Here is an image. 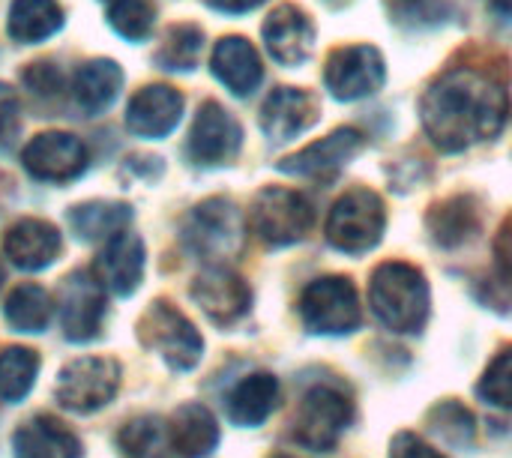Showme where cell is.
<instances>
[{
    "label": "cell",
    "instance_id": "1",
    "mask_svg": "<svg viewBox=\"0 0 512 458\" xmlns=\"http://www.w3.org/2000/svg\"><path fill=\"white\" fill-rule=\"evenodd\" d=\"M420 117L435 147L459 153L504 129L510 117V93L492 72L453 66L426 90Z\"/></svg>",
    "mask_w": 512,
    "mask_h": 458
},
{
    "label": "cell",
    "instance_id": "2",
    "mask_svg": "<svg viewBox=\"0 0 512 458\" xmlns=\"http://www.w3.org/2000/svg\"><path fill=\"white\" fill-rule=\"evenodd\" d=\"M369 303L375 318L393 333H417L429 318V285L426 276L405 264L387 261L372 273Z\"/></svg>",
    "mask_w": 512,
    "mask_h": 458
},
{
    "label": "cell",
    "instance_id": "3",
    "mask_svg": "<svg viewBox=\"0 0 512 458\" xmlns=\"http://www.w3.org/2000/svg\"><path fill=\"white\" fill-rule=\"evenodd\" d=\"M354 420V402L333 384L312 387L294 417V441L312 453H333Z\"/></svg>",
    "mask_w": 512,
    "mask_h": 458
},
{
    "label": "cell",
    "instance_id": "4",
    "mask_svg": "<svg viewBox=\"0 0 512 458\" xmlns=\"http://www.w3.org/2000/svg\"><path fill=\"white\" fill-rule=\"evenodd\" d=\"M384 225H387L384 201L369 189H351L333 204L324 231L333 249L348 255H363L381 243Z\"/></svg>",
    "mask_w": 512,
    "mask_h": 458
},
{
    "label": "cell",
    "instance_id": "5",
    "mask_svg": "<svg viewBox=\"0 0 512 458\" xmlns=\"http://www.w3.org/2000/svg\"><path fill=\"white\" fill-rule=\"evenodd\" d=\"M300 318L309 333L321 336H345L354 333L363 321L357 288L351 279L342 276H324L306 285L300 294Z\"/></svg>",
    "mask_w": 512,
    "mask_h": 458
},
{
    "label": "cell",
    "instance_id": "6",
    "mask_svg": "<svg viewBox=\"0 0 512 458\" xmlns=\"http://www.w3.org/2000/svg\"><path fill=\"white\" fill-rule=\"evenodd\" d=\"M315 222V210L306 201V195L282 186H267L255 195L252 210H249V225L252 231L267 243V246H291L309 234Z\"/></svg>",
    "mask_w": 512,
    "mask_h": 458
},
{
    "label": "cell",
    "instance_id": "7",
    "mask_svg": "<svg viewBox=\"0 0 512 458\" xmlns=\"http://www.w3.org/2000/svg\"><path fill=\"white\" fill-rule=\"evenodd\" d=\"M138 339L162 354V360L177 369V372H189L198 366L201 354H204V342H201V333L195 330V324L180 312L174 309L171 303H153L147 309V315L141 318L138 324Z\"/></svg>",
    "mask_w": 512,
    "mask_h": 458
},
{
    "label": "cell",
    "instance_id": "8",
    "mask_svg": "<svg viewBox=\"0 0 512 458\" xmlns=\"http://www.w3.org/2000/svg\"><path fill=\"white\" fill-rule=\"evenodd\" d=\"M183 240L207 261L231 258L243 246V219L228 198H210L186 216Z\"/></svg>",
    "mask_w": 512,
    "mask_h": 458
},
{
    "label": "cell",
    "instance_id": "9",
    "mask_svg": "<svg viewBox=\"0 0 512 458\" xmlns=\"http://www.w3.org/2000/svg\"><path fill=\"white\" fill-rule=\"evenodd\" d=\"M120 387V366L111 357H81L69 363L57 378V402L75 414L105 408Z\"/></svg>",
    "mask_w": 512,
    "mask_h": 458
},
{
    "label": "cell",
    "instance_id": "10",
    "mask_svg": "<svg viewBox=\"0 0 512 458\" xmlns=\"http://www.w3.org/2000/svg\"><path fill=\"white\" fill-rule=\"evenodd\" d=\"M387 78L384 57L375 45H345L327 57L324 84L342 102H357L381 90Z\"/></svg>",
    "mask_w": 512,
    "mask_h": 458
},
{
    "label": "cell",
    "instance_id": "11",
    "mask_svg": "<svg viewBox=\"0 0 512 458\" xmlns=\"http://www.w3.org/2000/svg\"><path fill=\"white\" fill-rule=\"evenodd\" d=\"M243 144V129L219 102H204L189 132V156L198 165H228Z\"/></svg>",
    "mask_w": 512,
    "mask_h": 458
},
{
    "label": "cell",
    "instance_id": "12",
    "mask_svg": "<svg viewBox=\"0 0 512 458\" xmlns=\"http://www.w3.org/2000/svg\"><path fill=\"white\" fill-rule=\"evenodd\" d=\"M21 162L36 180L66 183L87 168V147L69 132H42L21 150Z\"/></svg>",
    "mask_w": 512,
    "mask_h": 458
},
{
    "label": "cell",
    "instance_id": "13",
    "mask_svg": "<svg viewBox=\"0 0 512 458\" xmlns=\"http://www.w3.org/2000/svg\"><path fill=\"white\" fill-rule=\"evenodd\" d=\"M105 315V297L96 276L75 270L60 282V324L66 339L87 342L99 333Z\"/></svg>",
    "mask_w": 512,
    "mask_h": 458
},
{
    "label": "cell",
    "instance_id": "14",
    "mask_svg": "<svg viewBox=\"0 0 512 458\" xmlns=\"http://www.w3.org/2000/svg\"><path fill=\"white\" fill-rule=\"evenodd\" d=\"M366 138L360 129L342 126L336 132H330L327 138L309 144L306 150L288 156L285 162H279V171L285 174H297V177H315V180H330L336 177L360 150H363Z\"/></svg>",
    "mask_w": 512,
    "mask_h": 458
},
{
    "label": "cell",
    "instance_id": "15",
    "mask_svg": "<svg viewBox=\"0 0 512 458\" xmlns=\"http://www.w3.org/2000/svg\"><path fill=\"white\" fill-rule=\"evenodd\" d=\"M192 300L204 309V315L213 324L228 327L249 312L252 291L237 273L225 267H210L192 282Z\"/></svg>",
    "mask_w": 512,
    "mask_h": 458
},
{
    "label": "cell",
    "instance_id": "16",
    "mask_svg": "<svg viewBox=\"0 0 512 458\" xmlns=\"http://www.w3.org/2000/svg\"><path fill=\"white\" fill-rule=\"evenodd\" d=\"M318 117H321V102L315 93L297 87H279L267 96L261 108V129L270 141L282 144L312 129Z\"/></svg>",
    "mask_w": 512,
    "mask_h": 458
},
{
    "label": "cell",
    "instance_id": "17",
    "mask_svg": "<svg viewBox=\"0 0 512 458\" xmlns=\"http://www.w3.org/2000/svg\"><path fill=\"white\" fill-rule=\"evenodd\" d=\"M264 45L276 63L300 66L315 48V24L294 3H282L264 21Z\"/></svg>",
    "mask_w": 512,
    "mask_h": 458
},
{
    "label": "cell",
    "instance_id": "18",
    "mask_svg": "<svg viewBox=\"0 0 512 458\" xmlns=\"http://www.w3.org/2000/svg\"><path fill=\"white\" fill-rule=\"evenodd\" d=\"M183 117V96L168 84H150L138 90L126 108V126L138 138H165Z\"/></svg>",
    "mask_w": 512,
    "mask_h": 458
},
{
    "label": "cell",
    "instance_id": "19",
    "mask_svg": "<svg viewBox=\"0 0 512 458\" xmlns=\"http://www.w3.org/2000/svg\"><path fill=\"white\" fill-rule=\"evenodd\" d=\"M93 276L117 297H129L144 276V243L135 234H117L105 243L93 264Z\"/></svg>",
    "mask_w": 512,
    "mask_h": 458
},
{
    "label": "cell",
    "instance_id": "20",
    "mask_svg": "<svg viewBox=\"0 0 512 458\" xmlns=\"http://www.w3.org/2000/svg\"><path fill=\"white\" fill-rule=\"evenodd\" d=\"M213 75L234 93V96H252L264 78V66L261 57L255 51V45L243 36H225L216 42L213 48V60H210Z\"/></svg>",
    "mask_w": 512,
    "mask_h": 458
},
{
    "label": "cell",
    "instance_id": "21",
    "mask_svg": "<svg viewBox=\"0 0 512 458\" xmlns=\"http://www.w3.org/2000/svg\"><path fill=\"white\" fill-rule=\"evenodd\" d=\"M3 252L21 270H42L60 255V234L51 222L21 219L6 231Z\"/></svg>",
    "mask_w": 512,
    "mask_h": 458
},
{
    "label": "cell",
    "instance_id": "22",
    "mask_svg": "<svg viewBox=\"0 0 512 458\" xmlns=\"http://www.w3.org/2000/svg\"><path fill=\"white\" fill-rule=\"evenodd\" d=\"M15 458H81V441L54 417L39 414L12 435Z\"/></svg>",
    "mask_w": 512,
    "mask_h": 458
},
{
    "label": "cell",
    "instance_id": "23",
    "mask_svg": "<svg viewBox=\"0 0 512 458\" xmlns=\"http://www.w3.org/2000/svg\"><path fill=\"white\" fill-rule=\"evenodd\" d=\"M168 444L180 458L210 456L219 444V426L204 405H183L168 423Z\"/></svg>",
    "mask_w": 512,
    "mask_h": 458
},
{
    "label": "cell",
    "instance_id": "24",
    "mask_svg": "<svg viewBox=\"0 0 512 458\" xmlns=\"http://www.w3.org/2000/svg\"><path fill=\"white\" fill-rule=\"evenodd\" d=\"M429 234L435 237L438 246L444 249H456L462 243H468L477 231H480V204L471 195H453L441 204L432 207L429 213Z\"/></svg>",
    "mask_w": 512,
    "mask_h": 458
},
{
    "label": "cell",
    "instance_id": "25",
    "mask_svg": "<svg viewBox=\"0 0 512 458\" xmlns=\"http://www.w3.org/2000/svg\"><path fill=\"white\" fill-rule=\"evenodd\" d=\"M228 417L237 426H261L279 405V381L267 372L243 378L228 393Z\"/></svg>",
    "mask_w": 512,
    "mask_h": 458
},
{
    "label": "cell",
    "instance_id": "26",
    "mask_svg": "<svg viewBox=\"0 0 512 458\" xmlns=\"http://www.w3.org/2000/svg\"><path fill=\"white\" fill-rule=\"evenodd\" d=\"M120 84H123V69L120 63L114 60H90L84 63L75 78H72V93H75V102L87 111V114H99L105 111L117 93H120Z\"/></svg>",
    "mask_w": 512,
    "mask_h": 458
},
{
    "label": "cell",
    "instance_id": "27",
    "mask_svg": "<svg viewBox=\"0 0 512 458\" xmlns=\"http://www.w3.org/2000/svg\"><path fill=\"white\" fill-rule=\"evenodd\" d=\"M63 27V9L57 0H12L6 30L15 42L36 45Z\"/></svg>",
    "mask_w": 512,
    "mask_h": 458
},
{
    "label": "cell",
    "instance_id": "28",
    "mask_svg": "<svg viewBox=\"0 0 512 458\" xmlns=\"http://www.w3.org/2000/svg\"><path fill=\"white\" fill-rule=\"evenodd\" d=\"M66 219L81 240H111L123 234V228L132 219V210L129 204H117V201H90L72 207Z\"/></svg>",
    "mask_w": 512,
    "mask_h": 458
},
{
    "label": "cell",
    "instance_id": "29",
    "mask_svg": "<svg viewBox=\"0 0 512 458\" xmlns=\"http://www.w3.org/2000/svg\"><path fill=\"white\" fill-rule=\"evenodd\" d=\"M6 321L21 333H42L51 321V297L39 285H18L6 297Z\"/></svg>",
    "mask_w": 512,
    "mask_h": 458
},
{
    "label": "cell",
    "instance_id": "30",
    "mask_svg": "<svg viewBox=\"0 0 512 458\" xmlns=\"http://www.w3.org/2000/svg\"><path fill=\"white\" fill-rule=\"evenodd\" d=\"M201 48H204L201 27H195V24H174L165 33L162 48L156 51V63L162 69H171V72H186V69H195V63L201 57Z\"/></svg>",
    "mask_w": 512,
    "mask_h": 458
},
{
    "label": "cell",
    "instance_id": "31",
    "mask_svg": "<svg viewBox=\"0 0 512 458\" xmlns=\"http://www.w3.org/2000/svg\"><path fill=\"white\" fill-rule=\"evenodd\" d=\"M39 372V357L30 348H9L0 354V399L18 402L30 393Z\"/></svg>",
    "mask_w": 512,
    "mask_h": 458
},
{
    "label": "cell",
    "instance_id": "32",
    "mask_svg": "<svg viewBox=\"0 0 512 458\" xmlns=\"http://www.w3.org/2000/svg\"><path fill=\"white\" fill-rule=\"evenodd\" d=\"M108 24L126 42H141L150 36V30L156 24V6L150 0H111Z\"/></svg>",
    "mask_w": 512,
    "mask_h": 458
},
{
    "label": "cell",
    "instance_id": "33",
    "mask_svg": "<svg viewBox=\"0 0 512 458\" xmlns=\"http://www.w3.org/2000/svg\"><path fill=\"white\" fill-rule=\"evenodd\" d=\"M165 438H168V429L162 426L159 417H138L120 429L117 447H120L123 458H153Z\"/></svg>",
    "mask_w": 512,
    "mask_h": 458
},
{
    "label": "cell",
    "instance_id": "34",
    "mask_svg": "<svg viewBox=\"0 0 512 458\" xmlns=\"http://www.w3.org/2000/svg\"><path fill=\"white\" fill-rule=\"evenodd\" d=\"M432 429L441 435V441L456 444V447H468L474 441V417L468 408H462L459 402H444L429 414Z\"/></svg>",
    "mask_w": 512,
    "mask_h": 458
},
{
    "label": "cell",
    "instance_id": "35",
    "mask_svg": "<svg viewBox=\"0 0 512 458\" xmlns=\"http://www.w3.org/2000/svg\"><path fill=\"white\" fill-rule=\"evenodd\" d=\"M477 393L483 402L512 411V345L504 348L501 354H495V360L489 363Z\"/></svg>",
    "mask_w": 512,
    "mask_h": 458
},
{
    "label": "cell",
    "instance_id": "36",
    "mask_svg": "<svg viewBox=\"0 0 512 458\" xmlns=\"http://www.w3.org/2000/svg\"><path fill=\"white\" fill-rule=\"evenodd\" d=\"M390 12L396 24L423 30V27H438L447 18L450 3L447 0H390Z\"/></svg>",
    "mask_w": 512,
    "mask_h": 458
},
{
    "label": "cell",
    "instance_id": "37",
    "mask_svg": "<svg viewBox=\"0 0 512 458\" xmlns=\"http://www.w3.org/2000/svg\"><path fill=\"white\" fill-rule=\"evenodd\" d=\"M21 81H24L36 96H54V93L63 87V75H60V69H57L54 63H48V60H36V63H30V66L24 69Z\"/></svg>",
    "mask_w": 512,
    "mask_h": 458
},
{
    "label": "cell",
    "instance_id": "38",
    "mask_svg": "<svg viewBox=\"0 0 512 458\" xmlns=\"http://www.w3.org/2000/svg\"><path fill=\"white\" fill-rule=\"evenodd\" d=\"M18 120H21V105H18V93L0 81V141L15 138L18 132Z\"/></svg>",
    "mask_w": 512,
    "mask_h": 458
},
{
    "label": "cell",
    "instance_id": "39",
    "mask_svg": "<svg viewBox=\"0 0 512 458\" xmlns=\"http://www.w3.org/2000/svg\"><path fill=\"white\" fill-rule=\"evenodd\" d=\"M390 458H447L435 447H429L420 435L414 432H399L390 444Z\"/></svg>",
    "mask_w": 512,
    "mask_h": 458
},
{
    "label": "cell",
    "instance_id": "40",
    "mask_svg": "<svg viewBox=\"0 0 512 458\" xmlns=\"http://www.w3.org/2000/svg\"><path fill=\"white\" fill-rule=\"evenodd\" d=\"M495 267H498L501 285H507L512 291V219H507V225L501 228L495 240Z\"/></svg>",
    "mask_w": 512,
    "mask_h": 458
},
{
    "label": "cell",
    "instance_id": "41",
    "mask_svg": "<svg viewBox=\"0 0 512 458\" xmlns=\"http://www.w3.org/2000/svg\"><path fill=\"white\" fill-rule=\"evenodd\" d=\"M264 0H207V6H213L216 12H225V15H243V12H252L258 9Z\"/></svg>",
    "mask_w": 512,
    "mask_h": 458
},
{
    "label": "cell",
    "instance_id": "42",
    "mask_svg": "<svg viewBox=\"0 0 512 458\" xmlns=\"http://www.w3.org/2000/svg\"><path fill=\"white\" fill-rule=\"evenodd\" d=\"M486 3H489V9H492L495 15L512 18V0H486Z\"/></svg>",
    "mask_w": 512,
    "mask_h": 458
},
{
    "label": "cell",
    "instance_id": "43",
    "mask_svg": "<svg viewBox=\"0 0 512 458\" xmlns=\"http://www.w3.org/2000/svg\"><path fill=\"white\" fill-rule=\"evenodd\" d=\"M273 458H294V456H285V453H279V456H273Z\"/></svg>",
    "mask_w": 512,
    "mask_h": 458
},
{
    "label": "cell",
    "instance_id": "44",
    "mask_svg": "<svg viewBox=\"0 0 512 458\" xmlns=\"http://www.w3.org/2000/svg\"><path fill=\"white\" fill-rule=\"evenodd\" d=\"M0 282H3V267H0Z\"/></svg>",
    "mask_w": 512,
    "mask_h": 458
},
{
    "label": "cell",
    "instance_id": "45",
    "mask_svg": "<svg viewBox=\"0 0 512 458\" xmlns=\"http://www.w3.org/2000/svg\"><path fill=\"white\" fill-rule=\"evenodd\" d=\"M105 3H111V0H105Z\"/></svg>",
    "mask_w": 512,
    "mask_h": 458
}]
</instances>
